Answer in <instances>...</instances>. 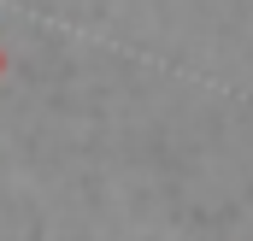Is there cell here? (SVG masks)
Wrapping results in <instances>:
<instances>
[{"mask_svg": "<svg viewBox=\"0 0 253 241\" xmlns=\"http://www.w3.org/2000/svg\"><path fill=\"white\" fill-rule=\"evenodd\" d=\"M0 71H6V53H0Z\"/></svg>", "mask_w": 253, "mask_h": 241, "instance_id": "obj_1", "label": "cell"}]
</instances>
